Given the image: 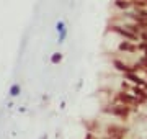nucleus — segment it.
<instances>
[{
    "instance_id": "obj_7",
    "label": "nucleus",
    "mask_w": 147,
    "mask_h": 139,
    "mask_svg": "<svg viewBox=\"0 0 147 139\" xmlns=\"http://www.w3.org/2000/svg\"><path fill=\"white\" fill-rule=\"evenodd\" d=\"M21 93V85L20 84H11L10 88H8V95L11 96V98H16V96H20Z\"/></svg>"
},
{
    "instance_id": "obj_9",
    "label": "nucleus",
    "mask_w": 147,
    "mask_h": 139,
    "mask_svg": "<svg viewBox=\"0 0 147 139\" xmlns=\"http://www.w3.org/2000/svg\"><path fill=\"white\" fill-rule=\"evenodd\" d=\"M59 36H57V43L61 44V43H64L65 39H67V36H69V31L67 30H64V31H61V33H57Z\"/></svg>"
},
{
    "instance_id": "obj_6",
    "label": "nucleus",
    "mask_w": 147,
    "mask_h": 139,
    "mask_svg": "<svg viewBox=\"0 0 147 139\" xmlns=\"http://www.w3.org/2000/svg\"><path fill=\"white\" fill-rule=\"evenodd\" d=\"M115 7L116 8H119V10H123V11L132 10L131 0H115Z\"/></svg>"
},
{
    "instance_id": "obj_1",
    "label": "nucleus",
    "mask_w": 147,
    "mask_h": 139,
    "mask_svg": "<svg viewBox=\"0 0 147 139\" xmlns=\"http://www.w3.org/2000/svg\"><path fill=\"white\" fill-rule=\"evenodd\" d=\"M131 110H132L131 107H127V105H124V103H119V102L103 107V113L113 115V116L121 118V119H127V118H129V115H131Z\"/></svg>"
},
{
    "instance_id": "obj_14",
    "label": "nucleus",
    "mask_w": 147,
    "mask_h": 139,
    "mask_svg": "<svg viewBox=\"0 0 147 139\" xmlns=\"http://www.w3.org/2000/svg\"><path fill=\"white\" fill-rule=\"evenodd\" d=\"M85 139H98V138H95V136H93V133H88Z\"/></svg>"
},
{
    "instance_id": "obj_13",
    "label": "nucleus",
    "mask_w": 147,
    "mask_h": 139,
    "mask_svg": "<svg viewBox=\"0 0 147 139\" xmlns=\"http://www.w3.org/2000/svg\"><path fill=\"white\" fill-rule=\"evenodd\" d=\"M139 39H142V41H147V28H146V30H141V31H139Z\"/></svg>"
},
{
    "instance_id": "obj_8",
    "label": "nucleus",
    "mask_w": 147,
    "mask_h": 139,
    "mask_svg": "<svg viewBox=\"0 0 147 139\" xmlns=\"http://www.w3.org/2000/svg\"><path fill=\"white\" fill-rule=\"evenodd\" d=\"M62 61V54L61 53H53L51 54V64H59Z\"/></svg>"
},
{
    "instance_id": "obj_2",
    "label": "nucleus",
    "mask_w": 147,
    "mask_h": 139,
    "mask_svg": "<svg viewBox=\"0 0 147 139\" xmlns=\"http://www.w3.org/2000/svg\"><path fill=\"white\" fill-rule=\"evenodd\" d=\"M116 102L124 103V105H127V107H131V108L142 105L141 100H139L136 95H132L131 92H127V90H123V92H119V93H116Z\"/></svg>"
},
{
    "instance_id": "obj_4",
    "label": "nucleus",
    "mask_w": 147,
    "mask_h": 139,
    "mask_svg": "<svg viewBox=\"0 0 147 139\" xmlns=\"http://www.w3.org/2000/svg\"><path fill=\"white\" fill-rule=\"evenodd\" d=\"M124 90L131 92L132 95H136L137 98L141 100V103H146L147 102V90H146V88H142V87H139V85H132L131 88H124Z\"/></svg>"
},
{
    "instance_id": "obj_15",
    "label": "nucleus",
    "mask_w": 147,
    "mask_h": 139,
    "mask_svg": "<svg viewBox=\"0 0 147 139\" xmlns=\"http://www.w3.org/2000/svg\"><path fill=\"white\" fill-rule=\"evenodd\" d=\"M39 139H47V134H42V136H41Z\"/></svg>"
},
{
    "instance_id": "obj_10",
    "label": "nucleus",
    "mask_w": 147,
    "mask_h": 139,
    "mask_svg": "<svg viewBox=\"0 0 147 139\" xmlns=\"http://www.w3.org/2000/svg\"><path fill=\"white\" fill-rule=\"evenodd\" d=\"M64 30H67V25H65L64 20H59V22L56 23V31L61 33V31H64Z\"/></svg>"
},
{
    "instance_id": "obj_5",
    "label": "nucleus",
    "mask_w": 147,
    "mask_h": 139,
    "mask_svg": "<svg viewBox=\"0 0 147 139\" xmlns=\"http://www.w3.org/2000/svg\"><path fill=\"white\" fill-rule=\"evenodd\" d=\"M118 49H119V51H124V53H129V54H134V53L139 51L137 44H134L132 41H127V39L121 41V43L118 44Z\"/></svg>"
},
{
    "instance_id": "obj_11",
    "label": "nucleus",
    "mask_w": 147,
    "mask_h": 139,
    "mask_svg": "<svg viewBox=\"0 0 147 139\" xmlns=\"http://www.w3.org/2000/svg\"><path fill=\"white\" fill-rule=\"evenodd\" d=\"M137 48H139V51H142V54H147V41H141L137 44Z\"/></svg>"
},
{
    "instance_id": "obj_3",
    "label": "nucleus",
    "mask_w": 147,
    "mask_h": 139,
    "mask_svg": "<svg viewBox=\"0 0 147 139\" xmlns=\"http://www.w3.org/2000/svg\"><path fill=\"white\" fill-rule=\"evenodd\" d=\"M127 129L123 128V126H118V124H111L106 128V134H108V138L111 139H123V136L126 134Z\"/></svg>"
},
{
    "instance_id": "obj_12",
    "label": "nucleus",
    "mask_w": 147,
    "mask_h": 139,
    "mask_svg": "<svg viewBox=\"0 0 147 139\" xmlns=\"http://www.w3.org/2000/svg\"><path fill=\"white\" fill-rule=\"evenodd\" d=\"M137 62H139V64L142 65V69H144V67H147V54H142L141 59H139Z\"/></svg>"
}]
</instances>
